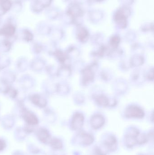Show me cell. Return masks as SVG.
<instances>
[{
    "label": "cell",
    "mask_w": 154,
    "mask_h": 155,
    "mask_svg": "<svg viewBox=\"0 0 154 155\" xmlns=\"http://www.w3.org/2000/svg\"><path fill=\"white\" fill-rule=\"evenodd\" d=\"M16 19L12 16H9L4 20L3 26L1 32V35L6 38H12L14 36L16 31Z\"/></svg>",
    "instance_id": "6da1fadb"
},
{
    "label": "cell",
    "mask_w": 154,
    "mask_h": 155,
    "mask_svg": "<svg viewBox=\"0 0 154 155\" xmlns=\"http://www.w3.org/2000/svg\"><path fill=\"white\" fill-rule=\"evenodd\" d=\"M130 14V10L127 6L121 7L115 13L114 18L115 21L119 27L125 28L127 25V19Z\"/></svg>",
    "instance_id": "7a4b0ae2"
},
{
    "label": "cell",
    "mask_w": 154,
    "mask_h": 155,
    "mask_svg": "<svg viewBox=\"0 0 154 155\" xmlns=\"http://www.w3.org/2000/svg\"><path fill=\"white\" fill-rule=\"evenodd\" d=\"M66 13L73 19L74 22L76 20L82 17L84 11L80 5L77 3L73 2L69 5Z\"/></svg>",
    "instance_id": "3957f363"
},
{
    "label": "cell",
    "mask_w": 154,
    "mask_h": 155,
    "mask_svg": "<svg viewBox=\"0 0 154 155\" xmlns=\"http://www.w3.org/2000/svg\"><path fill=\"white\" fill-rule=\"evenodd\" d=\"M126 115L127 117L142 118L144 116V112L140 107L133 106L127 109Z\"/></svg>",
    "instance_id": "277c9868"
},
{
    "label": "cell",
    "mask_w": 154,
    "mask_h": 155,
    "mask_svg": "<svg viewBox=\"0 0 154 155\" xmlns=\"http://www.w3.org/2000/svg\"><path fill=\"white\" fill-rule=\"evenodd\" d=\"M45 11V16L49 20L53 21L59 18L60 16V11L56 7H50L46 9Z\"/></svg>",
    "instance_id": "5b68a950"
},
{
    "label": "cell",
    "mask_w": 154,
    "mask_h": 155,
    "mask_svg": "<svg viewBox=\"0 0 154 155\" xmlns=\"http://www.w3.org/2000/svg\"><path fill=\"white\" fill-rule=\"evenodd\" d=\"M52 29V28L50 25L44 21L39 22L36 25V31L38 33L42 35L50 33Z\"/></svg>",
    "instance_id": "8992f818"
},
{
    "label": "cell",
    "mask_w": 154,
    "mask_h": 155,
    "mask_svg": "<svg viewBox=\"0 0 154 155\" xmlns=\"http://www.w3.org/2000/svg\"><path fill=\"white\" fill-rule=\"evenodd\" d=\"M30 7V11L35 14H39L45 10L38 0H31Z\"/></svg>",
    "instance_id": "52a82bcc"
},
{
    "label": "cell",
    "mask_w": 154,
    "mask_h": 155,
    "mask_svg": "<svg viewBox=\"0 0 154 155\" xmlns=\"http://www.w3.org/2000/svg\"><path fill=\"white\" fill-rule=\"evenodd\" d=\"M23 116L25 122H27L29 124L35 125L38 124V118L33 113L29 111H25Z\"/></svg>",
    "instance_id": "ba28073f"
},
{
    "label": "cell",
    "mask_w": 154,
    "mask_h": 155,
    "mask_svg": "<svg viewBox=\"0 0 154 155\" xmlns=\"http://www.w3.org/2000/svg\"><path fill=\"white\" fill-rule=\"evenodd\" d=\"M20 34L23 40L27 42L32 41L34 37L32 32L30 29L26 28H23L21 30Z\"/></svg>",
    "instance_id": "9c48e42d"
},
{
    "label": "cell",
    "mask_w": 154,
    "mask_h": 155,
    "mask_svg": "<svg viewBox=\"0 0 154 155\" xmlns=\"http://www.w3.org/2000/svg\"><path fill=\"white\" fill-rule=\"evenodd\" d=\"M23 0H12V5L11 11L16 13H19L23 9Z\"/></svg>",
    "instance_id": "30bf717a"
},
{
    "label": "cell",
    "mask_w": 154,
    "mask_h": 155,
    "mask_svg": "<svg viewBox=\"0 0 154 155\" xmlns=\"http://www.w3.org/2000/svg\"><path fill=\"white\" fill-rule=\"evenodd\" d=\"M78 38L81 41H85L88 39L89 33L86 29L84 27H80L77 31Z\"/></svg>",
    "instance_id": "8fae6325"
},
{
    "label": "cell",
    "mask_w": 154,
    "mask_h": 155,
    "mask_svg": "<svg viewBox=\"0 0 154 155\" xmlns=\"http://www.w3.org/2000/svg\"><path fill=\"white\" fill-rule=\"evenodd\" d=\"M12 0H0V6L7 13L11 10Z\"/></svg>",
    "instance_id": "7c38bea8"
},
{
    "label": "cell",
    "mask_w": 154,
    "mask_h": 155,
    "mask_svg": "<svg viewBox=\"0 0 154 155\" xmlns=\"http://www.w3.org/2000/svg\"><path fill=\"white\" fill-rule=\"evenodd\" d=\"M84 81L85 82H88L92 80L93 78V72L90 69H86L84 71Z\"/></svg>",
    "instance_id": "4fadbf2b"
},
{
    "label": "cell",
    "mask_w": 154,
    "mask_h": 155,
    "mask_svg": "<svg viewBox=\"0 0 154 155\" xmlns=\"http://www.w3.org/2000/svg\"><path fill=\"white\" fill-rule=\"evenodd\" d=\"M83 121V117H82V115L80 114H77L74 117V125L75 127L77 126H80L82 125V122Z\"/></svg>",
    "instance_id": "5bb4252c"
},
{
    "label": "cell",
    "mask_w": 154,
    "mask_h": 155,
    "mask_svg": "<svg viewBox=\"0 0 154 155\" xmlns=\"http://www.w3.org/2000/svg\"><path fill=\"white\" fill-rule=\"evenodd\" d=\"M53 0H38L40 4L46 10L47 8L51 6L53 2Z\"/></svg>",
    "instance_id": "9a60e30c"
},
{
    "label": "cell",
    "mask_w": 154,
    "mask_h": 155,
    "mask_svg": "<svg viewBox=\"0 0 154 155\" xmlns=\"http://www.w3.org/2000/svg\"><path fill=\"white\" fill-rule=\"evenodd\" d=\"M120 39L118 36H114L111 40V44L113 46H116L119 43Z\"/></svg>",
    "instance_id": "2e32d148"
},
{
    "label": "cell",
    "mask_w": 154,
    "mask_h": 155,
    "mask_svg": "<svg viewBox=\"0 0 154 155\" xmlns=\"http://www.w3.org/2000/svg\"><path fill=\"white\" fill-rule=\"evenodd\" d=\"M97 100L98 101V102L100 105H102L104 106L107 104V100L104 97H100L98 98Z\"/></svg>",
    "instance_id": "e0dca14e"
},
{
    "label": "cell",
    "mask_w": 154,
    "mask_h": 155,
    "mask_svg": "<svg viewBox=\"0 0 154 155\" xmlns=\"http://www.w3.org/2000/svg\"><path fill=\"white\" fill-rule=\"evenodd\" d=\"M5 142L2 140H0V151L3 150L5 147Z\"/></svg>",
    "instance_id": "ac0fdd59"
},
{
    "label": "cell",
    "mask_w": 154,
    "mask_h": 155,
    "mask_svg": "<svg viewBox=\"0 0 154 155\" xmlns=\"http://www.w3.org/2000/svg\"><path fill=\"white\" fill-rule=\"evenodd\" d=\"M41 133H42V134H44V135H48V133H47V132H45V131H41ZM45 135L44 136V137H45ZM42 136H43V134L42 135ZM39 138H40L41 140H42V141H44V137H43L41 135H40L39 136ZM44 139H45V138L44 137Z\"/></svg>",
    "instance_id": "d6986e66"
},
{
    "label": "cell",
    "mask_w": 154,
    "mask_h": 155,
    "mask_svg": "<svg viewBox=\"0 0 154 155\" xmlns=\"http://www.w3.org/2000/svg\"><path fill=\"white\" fill-rule=\"evenodd\" d=\"M6 13L3 10L2 8L0 6V18H2L3 16L6 14Z\"/></svg>",
    "instance_id": "ffe728a7"
},
{
    "label": "cell",
    "mask_w": 154,
    "mask_h": 155,
    "mask_svg": "<svg viewBox=\"0 0 154 155\" xmlns=\"http://www.w3.org/2000/svg\"><path fill=\"white\" fill-rule=\"evenodd\" d=\"M4 22V20L3 19V18H0V35H1V31L3 26Z\"/></svg>",
    "instance_id": "44dd1931"
},
{
    "label": "cell",
    "mask_w": 154,
    "mask_h": 155,
    "mask_svg": "<svg viewBox=\"0 0 154 155\" xmlns=\"http://www.w3.org/2000/svg\"><path fill=\"white\" fill-rule=\"evenodd\" d=\"M90 2H100L103 1V0H88Z\"/></svg>",
    "instance_id": "7402d4cb"
},
{
    "label": "cell",
    "mask_w": 154,
    "mask_h": 155,
    "mask_svg": "<svg viewBox=\"0 0 154 155\" xmlns=\"http://www.w3.org/2000/svg\"><path fill=\"white\" fill-rule=\"evenodd\" d=\"M23 1H24V0H23ZM24 1H30V0H24Z\"/></svg>",
    "instance_id": "603a6c76"
},
{
    "label": "cell",
    "mask_w": 154,
    "mask_h": 155,
    "mask_svg": "<svg viewBox=\"0 0 154 155\" xmlns=\"http://www.w3.org/2000/svg\"></svg>",
    "instance_id": "cb8c5ba5"
}]
</instances>
